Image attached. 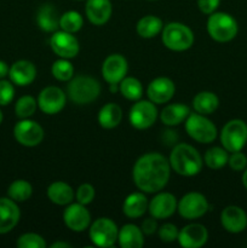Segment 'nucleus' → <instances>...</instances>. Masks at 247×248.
<instances>
[{
  "instance_id": "obj_1",
  "label": "nucleus",
  "mask_w": 247,
  "mask_h": 248,
  "mask_svg": "<svg viewBox=\"0 0 247 248\" xmlns=\"http://www.w3.org/2000/svg\"><path fill=\"white\" fill-rule=\"evenodd\" d=\"M171 166L164 155L147 153L136 161L132 170L133 182L143 193H159L169 183Z\"/></svg>"
},
{
  "instance_id": "obj_2",
  "label": "nucleus",
  "mask_w": 247,
  "mask_h": 248,
  "mask_svg": "<svg viewBox=\"0 0 247 248\" xmlns=\"http://www.w3.org/2000/svg\"><path fill=\"white\" fill-rule=\"evenodd\" d=\"M169 162L171 169L177 174L183 177H194L202 170L203 160L201 159V155L195 148L186 143H179L172 149Z\"/></svg>"
},
{
  "instance_id": "obj_3",
  "label": "nucleus",
  "mask_w": 247,
  "mask_h": 248,
  "mask_svg": "<svg viewBox=\"0 0 247 248\" xmlns=\"http://www.w3.org/2000/svg\"><path fill=\"white\" fill-rule=\"evenodd\" d=\"M206 28H207L208 35L218 43L232 41L239 31L236 19L227 12L211 14L207 19Z\"/></svg>"
},
{
  "instance_id": "obj_4",
  "label": "nucleus",
  "mask_w": 247,
  "mask_h": 248,
  "mask_svg": "<svg viewBox=\"0 0 247 248\" xmlns=\"http://www.w3.org/2000/svg\"><path fill=\"white\" fill-rule=\"evenodd\" d=\"M101 85L96 79L86 75L73 77L68 84V96L77 104H90L98 98Z\"/></svg>"
},
{
  "instance_id": "obj_5",
  "label": "nucleus",
  "mask_w": 247,
  "mask_h": 248,
  "mask_svg": "<svg viewBox=\"0 0 247 248\" xmlns=\"http://www.w3.org/2000/svg\"><path fill=\"white\" fill-rule=\"evenodd\" d=\"M162 43L169 50L181 52L193 46L194 33L188 26L179 22H171L162 28Z\"/></svg>"
},
{
  "instance_id": "obj_6",
  "label": "nucleus",
  "mask_w": 247,
  "mask_h": 248,
  "mask_svg": "<svg viewBox=\"0 0 247 248\" xmlns=\"http://www.w3.org/2000/svg\"><path fill=\"white\" fill-rule=\"evenodd\" d=\"M185 131L195 142L208 144L217 138L218 131L215 124L199 113H190L185 120Z\"/></svg>"
},
{
  "instance_id": "obj_7",
  "label": "nucleus",
  "mask_w": 247,
  "mask_h": 248,
  "mask_svg": "<svg viewBox=\"0 0 247 248\" xmlns=\"http://www.w3.org/2000/svg\"><path fill=\"white\" fill-rule=\"evenodd\" d=\"M220 142L229 153L242 150L247 143V124L240 119L228 121L220 132Z\"/></svg>"
},
{
  "instance_id": "obj_8",
  "label": "nucleus",
  "mask_w": 247,
  "mask_h": 248,
  "mask_svg": "<svg viewBox=\"0 0 247 248\" xmlns=\"http://www.w3.org/2000/svg\"><path fill=\"white\" fill-rule=\"evenodd\" d=\"M119 229L110 218H98L90 227V239L94 246L111 247L118 241Z\"/></svg>"
},
{
  "instance_id": "obj_9",
  "label": "nucleus",
  "mask_w": 247,
  "mask_h": 248,
  "mask_svg": "<svg viewBox=\"0 0 247 248\" xmlns=\"http://www.w3.org/2000/svg\"><path fill=\"white\" fill-rule=\"evenodd\" d=\"M157 119V109L152 101H136L131 107L128 120L136 130H147L152 127Z\"/></svg>"
},
{
  "instance_id": "obj_10",
  "label": "nucleus",
  "mask_w": 247,
  "mask_h": 248,
  "mask_svg": "<svg viewBox=\"0 0 247 248\" xmlns=\"http://www.w3.org/2000/svg\"><path fill=\"white\" fill-rule=\"evenodd\" d=\"M177 211L184 219H198L208 211V201L201 193L191 191L179 200Z\"/></svg>"
},
{
  "instance_id": "obj_11",
  "label": "nucleus",
  "mask_w": 247,
  "mask_h": 248,
  "mask_svg": "<svg viewBox=\"0 0 247 248\" xmlns=\"http://www.w3.org/2000/svg\"><path fill=\"white\" fill-rule=\"evenodd\" d=\"M14 137L24 147H36L44 140V130L36 121L21 119L14 127Z\"/></svg>"
},
{
  "instance_id": "obj_12",
  "label": "nucleus",
  "mask_w": 247,
  "mask_h": 248,
  "mask_svg": "<svg viewBox=\"0 0 247 248\" xmlns=\"http://www.w3.org/2000/svg\"><path fill=\"white\" fill-rule=\"evenodd\" d=\"M64 91L57 86H47L41 90L38 96V107L44 114L55 115L63 110L65 107Z\"/></svg>"
},
{
  "instance_id": "obj_13",
  "label": "nucleus",
  "mask_w": 247,
  "mask_h": 248,
  "mask_svg": "<svg viewBox=\"0 0 247 248\" xmlns=\"http://www.w3.org/2000/svg\"><path fill=\"white\" fill-rule=\"evenodd\" d=\"M50 46L58 57L65 58V60L77 57L80 50L77 39L72 33H68L62 29L53 33L50 39Z\"/></svg>"
},
{
  "instance_id": "obj_14",
  "label": "nucleus",
  "mask_w": 247,
  "mask_h": 248,
  "mask_svg": "<svg viewBox=\"0 0 247 248\" xmlns=\"http://www.w3.org/2000/svg\"><path fill=\"white\" fill-rule=\"evenodd\" d=\"M63 220L68 229L75 232H81L91 224V215L85 205L79 202L69 203L63 212Z\"/></svg>"
},
{
  "instance_id": "obj_15",
  "label": "nucleus",
  "mask_w": 247,
  "mask_h": 248,
  "mask_svg": "<svg viewBox=\"0 0 247 248\" xmlns=\"http://www.w3.org/2000/svg\"><path fill=\"white\" fill-rule=\"evenodd\" d=\"M128 70L127 61L119 53L109 55L102 64V75L108 84H119Z\"/></svg>"
},
{
  "instance_id": "obj_16",
  "label": "nucleus",
  "mask_w": 247,
  "mask_h": 248,
  "mask_svg": "<svg viewBox=\"0 0 247 248\" xmlns=\"http://www.w3.org/2000/svg\"><path fill=\"white\" fill-rule=\"evenodd\" d=\"M177 199L171 193H159L150 200L148 205V211L150 216L156 219H166L170 218L177 211Z\"/></svg>"
},
{
  "instance_id": "obj_17",
  "label": "nucleus",
  "mask_w": 247,
  "mask_h": 248,
  "mask_svg": "<svg viewBox=\"0 0 247 248\" xmlns=\"http://www.w3.org/2000/svg\"><path fill=\"white\" fill-rule=\"evenodd\" d=\"M176 92L174 82L170 78L159 77L148 85L147 94L149 101L155 104L167 103L172 99Z\"/></svg>"
},
{
  "instance_id": "obj_18",
  "label": "nucleus",
  "mask_w": 247,
  "mask_h": 248,
  "mask_svg": "<svg viewBox=\"0 0 247 248\" xmlns=\"http://www.w3.org/2000/svg\"><path fill=\"white\" fill-rule=\"evenodd\" d=\"M208 232L202 224L191 223L185 225L178 234V244L184 248H200L207 242Z\"/></svg>"
},
{
  "instance_id": "obj_19",
  "label": "nucleus",
  "mask_w": 247,
  "mask_h": 248,
  "mask_svg": "<svg viewBox=\"0 0 247 248\" xmlns=\"http://www.w3.org/2000/svg\"><path fill=\"white\" fill-rule=\"evenodd\" d=\"M222 227L232 234H239L247 228V215L239 206H227L220 213Z\"/></svg>"
},
{
  "instance_id": "obj_20",
  "label": "nucleus",
  "mask_w": 247,
  "mask_h": 248,
  "mask_svg": "<svg viewBox=\"0 0 247 248\" xmlns=\"http://www.w3.org/2000/svg\"><path fill=\"white\" fill-rule=\"evenodd\" d=\"M21 212L16 201L10 198L0 199V234H7L19 222Z\"/></svg>"
},
{
  "instance_id": "obj_21",
  "label": "nucleus",
  "mask_w": 247,
  "mask_h": 248,
  "mask_svg": "<svg viewBox=\"0 0 247 248\" xmlns=\"http://www.w3.org/2000/svg\"><path fill=\"white\" fill-rule=\"evenodd\" d=\"M113 12L110 0H86L85 14L94 26H103L109 21Z\"/></svg>"
},
{
  "instance_id": "obj_22",
  "label": "nucleus",
  "mask_w": 247,
  "mask_h": 248,
  "mask_svg": "<svg viewBox=\"0 0 247 248\" xmlns=\"http://www.w3.org/2000/svg\"><path fill=\"white\" fill-rule=\"evenodd\" d=\"M9 77L17 86H28L35 80L36 68L31 61L19 60L10 67Z\"/></svg>"
},
{
  "instance_id": "obj_23",
  "label": "nucleus",
  "mask_w": 247,
  "mask_h": 248,
  "mask_svg": "<svg viewBox=\"0 0 247 248\" xmlns=\"http://www.w3.org/2000/svg\"><path fill=\"white\" fill-rule=\"evenodd\" d=\"M74 190L69 184L64 183V182H53L48 186L47 188V198L50 201L55 205L58 206H65L69 205L74 200Z\"/></svg>"
},
{
  "instance_id": "obj_24",
  "label": "nucleus",
  "mask_w": 247,
  "mask_h": 248,
  "mask_svg": "<svg viewBox=\"0 0 247 248\" xmlns=\"http://www.w3.org/2000/svg\"><path fill=\"white\" fill-rule=\"evenodd\" d=\"M148 199L142 193H132L125 199L123 212L128 218H140L148 210Z\"/></svg>"
},
{
  "instance_id": "obj_25",
  "label": "nucleus",
  "mask_w": 247,
  "mask_h": 248,
  "mask_svg": "<svg viewBox=\"0 0 247 248\" xmlns=\"http://www.w3.org/2000/svg\"><path fill=\"white\" fill-rule=\"evenodd\" d=\"M60 17L52 4H44L36 15V22L40 29L47 33H55L60 28Z\"/></svg>"
},
{
  "instance_id": "obj_26",
  "label": "nucleus",
  "mask_w": 247,
  "mask_h": 248,
  "mask_svg": "<svg viewBox=\"0 0 247 248\" xmlns=\"http://www.w3.org/2000/svg\"><path fill=\"white\" fill-rule=\"evenodd\" d=\"M190 114V109L186 104H169L160 113V119L166 126H177L184 123Z\"/></svg>"
},
{
  "instance_id": "obj_27",
  "label": "nucleus",
  "mask_w": 247,
  "mask_h": 248,
  "mask_svg": "<svg viewBox=\"0 0 247 248\" xmlns=\"http://www.w3.org/2000/svg\"><path fill=\"white\" fill-rule=\"evenodd\" d=\"M118 241L121 248H140L144 245L143 232L135 224H125L119 230Z\"/></svg>"
},
{
  "instance_id": "obj_28",
  "label": "nucleus",
  "mask_w": 247,
  "mask_h": 248,
  "mask_svg": "<svg viewBox=\"0 0 247 248\" xmlns=\"http://www.w3.org/2000/svg\"><path fill=\"white\" fill-rule=\"evenodd\" d=\"M219 107V98L211 91L199 92L193 99V108L196 113L202 115H210L215 113Z\"/></svg>"
},
{
  "instance_id": "obj_29",
  "label": "nucleus",
  "mask_w": 247,
  "mask_h": 248,
  "mask_svg": "<svg viewBox=\"0 0 247 248\" xmlns=\"http://www.w3.org/2000/svg\"><path fill=\"white\" fill-rule=\"evenodd\" d=\"M123 119V110L115 103H108L101 108L98 113V123L106 130L115 128Z\"/></svg>"
},
{
  "instance_id": "obj_30",
  "label": "nucleus",
  "mask_w": 247,
  "mask_h": 248,
  "mask_svg": "<svg viewBox=\"0 0 247 248\" xmlns=\"http://www.w3.org/2000/svg\"><path fill=\"white\" fill-rule=\"evenodd\" d=\"M162 26L164 24H162V21L159 17L148 15V16L142 17L138 21L136 29H137V33L140 38L152 39L161 33L162 28H164Z\"/></svg>"
},
{
  "instance_id": "obj_31",
  "label": "nucleus",
  "mask_w": 247,
  "mask_h": 248,
  "mask_svg": "<svg viewBox=\"0 0 247 248\" xmlns=\"http://www.w3.org/2000/svg\"><path fill=\"white\" fill-rule=\"evenodd\" d=\"M119 92L128 101H139L143 96V86L136 78L125 77L119 82Z\"/></svg>"
},
{
  "instance_id": "obj_32",
  "label": "nucleus",
  "mask_w": 247,
  "mask_h": 248,
  "mask_svg": "<svg viewBox=\"0 0 247 248\" xmlns=\"http://www.w3.org/2000/svg\"><path fill=\"white\" fill-rule=\"evenodd\" d=\"M229 159V152L224 148L213 147L205 153L203 161L206 166L211 170H220L228 164Z\"/></svg>"
},
{
  "instance_id": "obj_33",
  "label": "nucleus",
  "mask_w": 247,
  "mask_h": 248,
  "mask_svg": "<svg viewBox=\"0 0 247 248\" xmlns=\"http://www.w3.org/2000/svg\"><path fill=\"white\" fill-rule=\"evenodd\" d=\"M31 194H33V186L24 179H17V181L12 182L7 189L9 198L16 202H24V201L29 200Z\"/></svg>"
},
{
  "instance_id": "obj_34",
  "label": "nucleus",
  "mask_w": 247,
  "mask_h": 248,
  "mask_svg": "<svg viewBox=\"0 0 247 248\" xmlns=\"http://www.w3.org/2000/svg\"><path fill=\"white\" fill-rule=\"evenodd\" d=\"M82 24H84V18L77 11L70 10L60 17V28L68 33H77L82 28Z\"/></svg>"
},
{
  "instance_id": "obj_35",
  "label": "nucleus",
  "mask_w": 247,
  "mask_h": 248,
  "mask_svg": "<svg viewBox=\"0 0 247 248\" xmlns=\"http://www.w3.org/2000/svg\"><path fill=\"white\" fill-rule=\"evenodd\" d=\"M51 73H52V77L58 81H69L74 77V67L69 62V60L60 58L53 62Z\"/></svg>"
},
{
  "instance_id": "obj_36",
  "label": "nucleus",
  "mask_w": 247,
  "mask_h": 248,
  "mask_svg": "<svg viewBox=\"0 0 247 248\" xmlns=\"http://www.w3.org/2000/svg\"><path fill=\"white\" fill-rule=\"evenodd\" d=\"M38 101L31 96H22L15 104V113L19 119H29L34 115Z\"/></svg>"
},
{
  "instance_id": "obj_37",
  "label": "nucleus",
  "mask_w": 247,
  "mask_h": 248,
  "mask_svg": "<svg viewBox=\"0 0 247 248\" xmlns=\"http://www.w3.org/2000/svg\"><path fill=\"white\" fill-rule=\"evenodd\" d=\"M17 247L18 248H45L46 242L40 235L35 232H27L21 235L17 240Z\"/></svg>"
},
{
  "instance_id": "obj_38",
  "label": "nucleus",
  "mask_w": 247,
  "mask_h": 248,
  "mask_svg": "<svg viewBox=\"0 0 247 248\" xmlns=\"http://www.w3.org/2000/svg\"><path fill=\"white\" fill-rule=\"evenodd\" d=\"M94 196H96V191H94V188L89 183H84L77 188V194H75V198H77V201L81 205H89L93 201Z\"/></svg>"
},
{
  "instance_id": "obj_39",
  "label": "nucleus",
  "mask_w": 247,
  "mask_h": 248,
  "mask_svg": "<svg viewBox=\"0 0 247 248\" xmlns=\"http://www.w3.org/2000/svg\"><path fill=\"white\" fill-rule=\"evenodd\" d=\"M157 234L162 242H173L178 239L179 230L172 223H165L161 227L157 228Z\"/></svg>"
},
{
  "instance_id": "obj_40",
  "label": "nucleus",
  "mask_w": 247,
  "mask_h": 248,
  "mask_svg": "<svg viewBox=\"0 0 247 248\" xmlns=\"http://www.w3.org/2000/svg\"><path fill=\"white\" fill-rule=\"evenodd\" d=\"M15 97L14 82L0 79V106H7Z\"/></svg>"
},
{
  "instance_id": "obj_41",
  "label": "nucleus",
  "mask_w": 247,
  "mask_h": 248,
  "mask_svg": "<svg viewBox=\"0 0 247 248\" xmlns=\"http://www.w3.org/2000/svg\"><path fill=\"white\" fill-rule=\"evenodd\" d=\"M228 165L230 166V169L232 171H244L245 169L247 167V157L244 153L240 152H234V153H230L229 155V159H228Z\"/></svg>"
},
{
  "instance_id": "obj_42",
  "label": "nucleus",
  "mask_w": 247,
  "mask_h": 248,
  "mask_svg": "<svg viewBox=\"0 0 247 248\" xmlns=\"http://www.w3.org/2000/svg\"><path fill=\"white\" fill-rule=\"evenodd\" d=\"M220 4V0H198V7L202 14L211 15L216 12Z\"/></svg>"
},
{
  "instance_id": "obj_43",
  "label": "nucleus",
  "mask_w": 247,
  "mask_h": 248,
  "mask_svg": "<svg viewBox=\"0 0 247 248\" xmlns=\"http://www.w3.org/2000/svg\"><path fill=\"white\" fill-rule=\"evenodd\" d=\"M157 222L156 218L152 217V218H147V219L143 220L142 225H140V229H142L143 234L145 235H152L154 232H157Z\"/></svg>"
},
{
  "instance_id": "obj_44",
  "label": "nucleus",
  "mask_w": 247,
  "mask_h": 248,
  "mask_svg": "<svg viewBox=\"0 0 247 248\" xmlns=\"http://www.w3.org/2000/svg\"><path fill=\"white\" fill-rule=\"evenodd\" d=\"M9 65L4 61H0V79H4L6 75H9Z\"/></svg>"
},
{
  "instance_id": "obj_45",
  "label": "nucleus",
  "mask_w": 247,
  "mask_h": 248,
  "mask_svg": "<svg viewBox=\"0 0 247 248\" xmlns=\"http://www.w3.org/2000/svg\"><path fill=\"white\" fill-rule=\"evenodd\" d=\"M69 248V247H72L70 246L69 244H68V242H62V241H57V242H53L52 245H51V248Z\"/></svg>"
},
{
  "instance_id": "obj_46",
  "label": "nucleus",
  "mask_w": 247,
  "mask_h": 248,
  "mask_svg": "<svg viewBox=\"0 0 247 248\" xmlns=\"http://www.w3.org/2000/svg\"><path fill=\"white\" fill-rule=\"evenodd\" d=\"M242 184L245 188L247 189V169L244 170V174H242Z\"/></svg>"
},
{
  "instance_id": "obj_47",
  "label": "nucleus",
  "mask_w": 247,
  "mask_h": 248,
  "mask_svg": "<svg viewBox=\"0 0 247 248\" xmlns=\"http://www.w3.org/2000/svg\"><path fill=\"white\" fill-rule=\"evenodd\" d=\"M2 119H4V115H2V111L0 110V124L2 123Z\"/></svg>"
},
{
  "instance_id": "obj_48",
  "label": "nucleus",
  "mask_w": 247,
  "mask_h": 248,
  "mask_svg": "<svg viewBox=\"0 0 247 248\" xmlns=\"http://www.w3.org/2000/svg\"><path fill=\"white\" fill-rule=\"evenodd\" d=\"M75 1H84V0H75Z\"/></svg>"
},
{
  "instance_id": "obj_49",
  "label": "nucleus",
  "mask_w": 247,
  "mask_h": 248,
  "mask_svg": "<svg viewBox=\"0 0 247 248\" xmlns=\"http://www.w3.org/2000/svg\"><path fill=\"white\" fill-rule=\"evenodd\" d=\"M149 1H155V0H149Z\"/></svg>"
}]
</instances>
